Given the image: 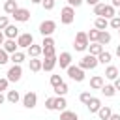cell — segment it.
<instances>
[{
  "mask_svg": "<svg viewBox=\"0 0 120 120\" xmlns=\"http://www.w3.org/2000/svg\"><path fill=\"white\" fill-rule=\"evenodd\" d=\"M11 17H13L17 22H26V21H30V11H28L26 8H17V9L11 13Z\"/></svg>",
  "mask_w": 120,
  "mask_h": 120,
  "instance_id": "8",
  "label": "cell"
},
{
  "mask_svg": "<svg viewBox=\"0 0 120 120\" xmlns=\"http://www.w3.org/2000/svg\"><path fill=\"white\" fill-rule=\"evenodd\" d=\"M109 26H111V28H114V30H118V28H120V17H118V15H114L112 19H109Z\"/></svg>",
  "mask_w": 120,
  "mask_h": 120,
  "instance_id": "33",
  "label": "cell"
},
{
  "mask_svg": "<svg viewBox=\"0 0 120 120\" xmlns=\"http://www.w3.org/2000/svg\"><path fill=\"white\" fill-rule=\"evenodd\" d=\"M118 2H120V0H118Z\"/></svg>",
  "mask_w": 120,
  "mask_h": 120,
  "instance_id": "52",
  "label": "cell"
},
{
  "mask_svg": "<svg viewBox=\"0 0 120 120\" xmlns=\"http://www.w3.org/2000/svg\"><path fill=\"white\" fill-rule=\"evenodd\" d=\"M8 84H9V81H8V79H0V92L8 90Z\"/></svg>",
  "mask_w": 120,
  "mask_h": 120,
  "instance_id": "42",
  "label": "cell"
},
{
  "mask_svg": "<svg viewBox=\"0 0 120 120\" xmlns=\"http://www.w3.org/2000/svg\"><path fill=\"white\" fill-rule=\"evenodd\" d=\"M114 88H116V92H120V77H116L114 79V84H112Z\"/></svg>",
  "mask_w": 120,
  "mask_h": 120,
  "instance_id": "43",
  "label": "cell"
},
{
  "mask_svg": "<svg viewBox=\"0 0 120 120\" xmlns=\"http://www.w3.org/2000/svg\"><path fill=\"white\" fill-rule=\"evenodd\" d=\"M68 75H69V79L71 81H75V82H81V81H84V69H81L79 66H68Z\"/></svg>",
  "mask_w": 120,
  "mask_h": 120,
  "instance_id": "5",
  "label": "cell"
},
{
  "mask_svg": "<svg viewBox=\"0 0 120 120\" xmlns=\"http://www.w3.org/2000/svg\"><path fill=\"white\" fill-rule=\"evenodd\" d=\"M28 66H30V71H34V73L41 71V60H38V58H30Z\"/></svg>",
  "mask_w": 120,
  "mask_h": 120,
  "instance_id": "26",
  "label": "cell"
},
{
  "mask_svg": "<svg viewBox=\"0 0 120 120\" xmlns=\"http://www.w3.org/2000/svg\"><path fill=\"white\" fill-rule=\"evenodd\" d=\"M114 15H116L114 8H112L111 4H109V6H105V9H103V15H101V17H105V19H112Z\"/></svg>",
  "mask_w": 120,
  "mask_h": 120,
  "instance_id": "31",
  "label": "cell"
},
{
  "mask_svg": "<svg viewBox=\"0 0 120 120\" xmlns=\"http://www.w3.org/2000/svg\"><path fill=\"white\" fill-rule=\"evenodd\" d=\"M86 36H88V41H90V43H96V41H98V38H99V30H98V28H94V30L86 32Z\"/></svg>",
  "mask_w": 120,
  "mask_h": 120,
  "instance_id": "32",
  "label": "cell"
},
{
  "mask_svg": "<svg viewBox=\"0 0 120 120\" xmlns=\"http://www.w3.org/2000/svg\"><path fill=\"white\" fill-rule=\"evenodd\" d=\"M56 64H60L62 69H68V66H71V54L68 51L60 52V56H56Z\"/></svg>",
  "mask_w": 120,
  "mask_h": 120,
  "instance_id": "10",
  "label": "cell"
},
{
  "mask_svg": "<svg viewBox=\"0 0 120 120\" xmlns=\"http://www.w3.org/2000/svg\"><path fill=\"white\" fill-rule=\"evenodd\" d=\"M32 4H41V0H30Z\"/></svg>",
  "mask_w": 120,
  "mask_h": 120,
  "instance_id": "49",
  "label": "cell"
},
{
  "mask_svg": "<svg viewBox=\"0 0 120 120\" xmlns=\"http://www.w3.org/2000/svg\"><path fill=\"white\" fill-rule=\"evenodd\" d=\"M99 90H101V94H103L105 98H112V96L116 94V88H114L112 84H103Z\"/></svg>",
  "mask_w": 120,
  "mask_h": 120,
  "instance_id": "20",
  "label": "cell"
},
{
  "mask_svg": "<svg viewBox=\"0 0 120 120\" xmlns=\"http://www.w3.org/2000/svg\"><path fill=\"white\" fill-rule=\"evenodd\" d=\"M99 62H98V56H94V54H84L81 60H79V68L81 69H94L96 66H98Z\"/></svg>",
  "mask_w": 120,
  "mask_h": 120,
  "instance_id": "1",
  "label": "cell"
},
{
  "mask_svg": "<svg viewBox=\"0 0 120 120\" xmlns=\"http://www.w3.org/2000/svg\"><path fill=\"white\" fill-rule=\"evenodd\" d=\"M2 49H4L8 54H11V52L19 51V45H17V41H15V39H6V41H4V45H2Z\"/></svg>",
  "mask_w": 120,
  "mask_h": 120,
  "instance_id": "14",
  "label": "cell"
},
{
  "mask_svg": "<svg viewBox=\"0 0 120 120\" xmlns=\"http://www.w3.org/2000/svg\"><path fill=\"white\" fill-rule=\"evenodd\" d=\"M66 2H68V6H71V8H79L84 0H66Z\"/></svg>",
  "mask_w": 120,
  "mask_h": 120,
  "instance_id": "41",
  "label": "cell"
},
{
  "mask_svg": "<svg viewBox=\"0 0 120 120\" xmlns=\"http://www.w3.org/2000/svg\"><path fill=\"white\" fill-rule=\"evenodd\" d=\"M62 82V77L60 75H51V84H52V88L56 86V84H60Z\"/></svg>",
  "mask_w": 120,
  "mask_h": 120,
  "instance_id": "39",
  "label": "cell"
},
{
  "mask_svg": "<svg viewBox=\"0 0 120 120\" xmlns=\"http://www.w3.org/2000/svg\"><path fill=\"white\" fill-rule=\"evenodd\" d=\"M22 105H24L26 109H34V107L38 105V94H36V92H26V94L22 96Z\"/></svg>",
  "mask_w": 120,
  "mask_h": 120,
  "instance_id": "9",
  "label": "cell"
},
{
  "mask_svg": "<svg viewBox=\"0 0 120 120\" xmlns=\"http://www.w3.org/2000/svg\"><path fill=\"white\" fill-rule=\"evenodd\" d=\"M54 30H56V22L51 21V19H47V21H43V22L39 24V34H41L43 38H45V36H51Z\"/></svg>",
  "mask_w": 120,
  "mask_h": 120,
  "instance_id": "7",
  "label": "cell"
},
{
  "mask_svg": "<svg viewBox=\"0 0 120 120\" xmlns=\"http://www.w3.org/2000/svg\"><path fill=\"white\" fill-rule=\"evenodd\" d=\"M4 36H6V39H15V38L19 36V28H17L15 24H8V26L4 28Z\"/></svg>",
  "mask_w": 120,
  "mask_h": 120,
  "instance_id": "12",
  "label": "cell"
},
{
  "mask_svg": "<svg viewBox=\"0 0 120 120\" xmlns=\"http://www.w3.org/2000/svg\"><path fill=\"white\" fill-rule=\"evenodd\" d=\"M8 77V81L9 82H17V81H21V77H22V68H21V64H13L9 69H8V73H6Z\"/></svg>",
  "mask_w": 120,
  "mask_h": 120,
  "instance_id": "4",
  "label": "cell"
},
{
  "mask_svg": "<svg viewBox=\"0 0 120 120\" xmlns=\"http://www.w3.org/2000/svg\"><path fill=\"white\" fill-rule=\"evenodd\" d=\"M105 77L111 79V81H114V79L118 77V68H116V66H107V69H105Z\"/></svg>",
  "mask_w": 120,
  "mask_h": 120,
  "instance_id": "25",
  "label": "cell"
},
{
  "mask_svg": "<svg viewBox=\"0 0 120 120\" xmlns=\"http://www.w3.org/2000/svg\"><path fill=\"white\" fill-rule=\"evenodd\" d=\"M66 105H68V101H66L64 96H56L54 98V111H64Z\"/></svg>",
  "mask_w": 120,
  "mask_h": 120,
  "instance_id": "21",
  "label": "cell"
},
{
  "mask_svg": "<svg viewBox=\"0 0 120 120\" xmlns=\"http://www.w3.org/2000/svg\"><path fill=\"white\" fill-rule=\"evenodd\" d=\"M116 15H118V17H120V11H118V13H116Z\"/></svg>",
  "mask_w": 120,
  "mask_h": 120,
  "instance_id": "51",
  "label": "cell"
},
{
  "mask_svg": "<svg viewBox=\"0 0 120 120\" xmlns=\"http://www.w3.org/2000/svg\"><path fill=\"white\" fill-rule=\"evenodd\" d=\"M8 62H9V54L0 47V66H4V64H8Z\"/></svg>",
  "mask_w": 120,
  "mask_h": 120,
  "instance_id": "35",
  "label": "cell"
},
{
  "mask_svg": "<svg viewBox=\"0 0 120 120\" xmlns=\"http://www.w3.org/2000/svg\"><path fill=\"white\" fill-rule=\"evenodd\" d=\"M8 24H9V19H8V15H2V17H0V30H4Z\"/></svg>",
  "mask_w": 120,
  "mask_h": 120,
  "instance_id": "40",
  "label": "cell"
},
{
  "mask_svg": "<svg viewBox=\"0 0 120 120\" xmlns=\"http://www.w3.org/2000/svg\"><path fill=\"white\" fill-rule=\"evenodd\" d=\"M88 36H86V32H77V36H75V41H73V47H75V51H86L88 49Z\"/></svg>",
  "mask_w": 120,
  "mask_h": 120,
  "instance_id": "3",
  "label": "cell"
},
{
  "mask_svg": "<svg viewBox=\"0 0 120 120\" xmlns=\"http://www.w3.org/2000/svg\"><path fill=\"white\" fill-rule=\"evenodd\" d=\"M98 43H99V45H107V43H111V34H109L107 30H99Z\"/></svg>",
  "mask_w": 120,
  "mask_h": 120,
  "instance_id": "22",
  "label": "cell"
},
{
  "mask_svg": "<svg viewBox=\"0 0 120 120\" xmlns=\"http://www.w3.org/2000/svg\"><path fill=\"white\" fill-rule=\"evenodd\" d=\"M24 58H26V54H24L22 51H15V52H11V54H9V60H11L13 64H22V62H24Z\"/></svg>",
  "mask_w": 120,
  "mask_h": 120,
  "instance_id": "16",
  "label": "cell"
},
{
  "mask_svg": "<svg viewBox=\"0 0 120 120\" xmlns=\"http://www.w3.org/2000/svg\"><path fill=\"white\" fill-rule=\"evenodd\" d=\"M86 107H88V111H90L92 114H96V112L99 111V107H101V99H99V98H94V96H92V98H90V101L86 103Z\"/></svg>",
  "mask_w": 120,
  "mask_h": 120,
  "instance_id": "13",
  "label": "cell"
},
{
  "mask_svg": "<svg viewBox=\"0 0 120 120\" xmlns=\"http://www.w3.org/2000/svg\"><path fill=\"white\" fill-rule=\"evenodd\" d=\"M4 101H6V96H4V94H2V92H0V105H2V103H4Z\"/></svg>",
  "mask_w": 120,
  "mask_h": 120,
  "instance_id": "47",
  "label": "cell"
},
{
  "mask_svg": "<svg viewBox=\"0 0 120 120\" xmlns=\"http://www.w3.org/2000/svg\"><path fill=\"white\" fill-rule=\"evenodd\" d=\"M45 109L47 111H54V98H47L45 99Z\"/></svg>",
  "mask_w": 120,
  "mask_h": 120,
  "instance_id": "37",
  "label": "cell"
},
{
  "mask_svg": "<svg viewBox=\"0 0 120 120\" xmlns=\"http://www.w3.org/2000/svg\"><path fill=\"white\" fill-rule=\"evenodd\" d=\"M41 52H43L41 45H36V43H32V45L28 47V54H30V58H38Z\"/></svg>",
  "mask_w": 120,
  "mask_h": 120,
  "instance_id": "19",
  "label": "cell"
},
{
  "mask_svg": "<svg viewBox=\"0 0 120 120\" xmlns=\"http://www.w3.org/2000/svg\"><path fill=\"white\" fill-rule=\"evenodd\" d=\"M109 120H120V114H114V112H112V114L109 116Z\"/></svg>",
  "mask_w": 120,
  "mask_h": 120,
  "instance_id": "45",
  "label": "cell"
},
{
  "mask_svg": "<svg viewBox=\"0 0 120 120\" xmlns=\"http://www.w3.org/2000/svg\"><path fill=\"white\" fill-rule=\"evenodd\" d=\"M96 114L99 116V120H109V116L112 114V109H111L109 105H101V107H99V111H98Z\"/></svg>",
  "mask_w": 120,
  "mask_h": 120,
  "instance_id": "15",
  "label": "cell"
},
{
  "mask_svg": "<svg viewBox=\"0 0 120 120\" xmlns=\"http://www.w3.org/2000/svg\"><path fill=\"white\" fill-rule=\"evenodd\" d=\"M103 84H105V82H103V77H101V75H94V77L90 79V88H92V90H99Z\"/></svg>",
  "mask_w": 120,
  "mask_h": 120,
  "instance_id": "17",
  "label": "cell"
},
{
  "mask_svg": "<svg viewBox=\"0 0 120 120\" xmlns=\"http://www.w3.org/2000/svg\"><path fill=\"white\" fill-rule=\"evenodd\" d=\"M116 56L120 58V45H116Z\"/></svg>",
  "mask_w": 120,
  "mask_h": 120,
  "instance_id": "48",
  "label": "cell"
},
{
  "mask_svg": "<svg viewBox=\"0 0 120 120\" xmlns=\"http://www.w3.org/2000/svg\"><path fill=\"white\" fill-rule=\"evenodd\" d=\"M103 9H105V4H101V2H98V4L94 6V15H98V17H101V15H103Z\"/></svg>",
  "mask_w": 120,
  "mask_h": 120,
  "instance_id": "34",
  "label": "cell"
},
{
  "mask_svg": "<svg viewBox=\"0 0 120 120\" xmlns=\"http://www.w3.org/2000/svg\"><path fill=\"white\" fill-rule=\"evenodd\" d=\"M84 2H86V4H90V6H96L99 0H84Z\"/></svg>",
  "mask_w": 120,
  "mask_h": 120,
  "instance_id": "46",
  "label": "cell"
},
{
  "mask_svg": "<svg viewBox=\"0 0 120 120\" xmlns=\"http://www.w3.org/2000/svg\"><path fill=\"white\" fill-rule=\"evenodd\" d=\"M32 43H34V36H32L30 32H24V34H19V36H17V45H19V49H28Z\"/></svg>",
  "mask_w": 120,
  "mask_h": 120,
  "instance_id": "6",
  "label": "cell"
},
{
  "mask_svg": "<svg viewBox=\"0 0 120 120\" xmlns=\"http://www.w3.org/2000/svg\"><path fill=\"white\" fill-rule=\"evenodd\" d=\"M90 98H92V96H90V92H82V94L79 96V99H81V103H84V105H86V103L90 101Z\"/></svg>",
  "mask_w": 120,
  "mask_h": 120,
  "instance_id": "38",
  "label": "cell"
},
{
  "mask_svg": "<svg viewBox=\"0 0 120 120\" xmlns=\"http://www.w3.org/2000/svg\"><path fill=\"white\" fill-rule=\"evenodd\" d=\"M118 36H120V28H118Z\"/></svg>",
  "mask_w": 120,
  "mask_h": 120,
  "instance_id": "50",
  "label": "cell"
},
{
  "mask_svg": "<svg viewBox=\"0 0 120 120\" xmlns=\"http://www.w3.org/2000/svg\"><path fill=\"white\" fill-rule=\"evenodd\" d=\"M111 60H112V54H111L109 51H101V52L98 54V62H99V64H109Z\"/></svg>",
  "mask_w": 120,
  "mask_h": 120,
  "instance_id": "24",
  "label": "cell"
},
{
  "mask_svg": "<svg viewBox=\"0 0 120 120\" xmlns=\"http://www.w3.org/2000/svg\"><path fill=\"white\" fill-rule=\"evenodd\" d=\"M101 51H103V45H99L98 41H96V43H88V54H94V56H98Z\"/></svg>",
  "mask_w": 120,
  "mask_h": 120,
  "instance_id": "23",
  "label": "cell"
},
{
  "mask_svg": "<svg viewBox=\"0 0 120 120\" xmlns=\"http://www.w3.org/2000/svg\"><path fill=\"white\" fill-rule=\"evenodd\" d=\"M60 120H79V116H77V112H73V111H62L60 112Z\"/></svg>",
  "mask_w": 120,
  "mask_h": 120,
  "instance_id": "28",
  "label": "cell"
},
{
  "mask_svg": "<svg viewBox=\"0 0 120 120\" xmlns=\"http://www.w3.org/2000/svg\"><path fill=\"white\" fill-rule=\"evenodd\" d=\"M73 21H75V8H71V6L62 8V11H60V22L62 24H71Z\"/></svg>",
  "mask_w": 120,
  "mask_h": 120,
  "instance_id": "2",
  "label": "cell"
},
{
  "mask_svg": "<svg viewBox=\"0 0 120 120\" xmlns=\"http://www.w3.org/2000/svg\"><path fill=\"white\" fill-rule=\"evenodd\" d=\"M56 66V56H45V60H41V69L43 71H52Z\"/></svg>",
  "mask_w": 120,
  "mask_h": 120,
  "instance_id": "11",
  "label": "cell"
},
{
  "mask_svg": "<svg viewBox=\"0 0 120 120\" xmlns=\"http://www.w3.org/2000/svg\"><path fill=\"white\" fill-rule=\"evenodd\" d=\"M54 4H56V0H41V6H43L47 11H51V9L54 8Z\"/></svg>",
  "mask_w": 120,
  "mask_h": 120,
  "instance_id": "36",
  "label": "cell"
},
{
  "mask_svg": "<svg viewBox=\"0 0 120 120\" xmlns=\"http://www.w3.org/2000/svg\"><path fill=\"white\" fill-rule=\"evenodd\" d=\"M107 26H109V19H105V17H96L94 28H98V30H107Z\"/></svg>",
  "mask_w": 120,
  "mask_h": 120,
  "instance_id": "18",
  "label": "cell"
},
{
  "mask_svg": "<svg viewBox=\"0 0 120 120\" xmlns=\"http://www.w3.org/2000/svg\"><path fill=\"white\" fill-rule=\"evenodd\" d=\"M17 8H19V6H17V0H6V4H4V11L9 13V15H11Z\"/></svg>",
  "mask_w": 120,
  "mask_h": 120,
  "instance_id": "27",
  "label": "cell"
},
{
  "mask_svg": "<svg viewBox=\"0 0 120 120\" xmlns=\"http://www.w3.org/2000/svg\"><path fill=\"white\" fill-rule=\"evenodd\" d=\"M54 94H56V96H66V94H68V84H66L64 81H62L60 84H56V86H54Z\"/></svg>",
  "mask_w": 120,
  "mask_h": 120,
  "instance_id": "30",
  "label": "cell"
},
{
  "mask_svg": "<svg viewBox=\"0 0 120 120\" xmlns=\"http://www.w3.org/2000/svg\"><path fill=\"white\" fill-rule=\"evenodd\" d=\"M6 99H8L9 103H17V101L21 99V94H19L17 90H8V96H6Z\"/></svg>",
  "mask_w": 120,
  "mask_h": 120,
  "instance_id": "29",
  "label": "cell"
},
{
  "mask_svg": "<svg viewBox=\"0 0 120 120\" xmlns=\"http://www.w3.org/2000/svg\"><path fill=\"white\" fill-rule=\"evenodd\" d=\"M4 41H6V36H4V32H2V30H0V47H2V45H4Z\"/></svg>",
  "mask_w": 120,
  "mask_h": 120,
  "instance_id": "44",
  "label": "cell"
}]
</instances>
